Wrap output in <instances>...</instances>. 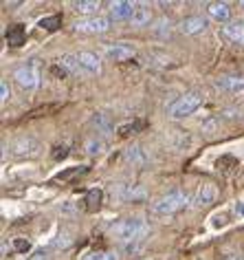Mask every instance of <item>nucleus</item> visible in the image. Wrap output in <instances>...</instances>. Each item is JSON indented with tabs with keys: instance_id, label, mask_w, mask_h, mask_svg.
<instances>
[{
	"instance_id": "f257e3e1",
	"label": "nucleus",
	"mask_w": 244,
	"mask_h": 260,
	"mask_svg": "<svg viewBox=\"0 0 244 260\" xmlns=\"http://www.w3.org/2000/svg\"><path fill=\"white\" fill-rule=\"evenodd\" d=\"M110 232L124 243H134V240H145L147 236V223L139 216L119 218L110 225Z\"/></svg>"
},
{
	"instance_id": "f03ea898",
	"label": "nucleus",
	"mask_w": 244,
	"mask_h": 260,
	"mask_svg": "<svg viewBox=\"0 0 244 260\" xmlns=\"http://www.w3.org/2000/svg\"><path fill=\"white\" fill-rule=\"evenodd\" d=\"M185 205H187V192H183V190L176 187V190L163 194L160 199L154 201L152 214H156V216H172V214L181 212Z\"/></svg>"
},
{
	"instance_id": "7ed1b4c3",
	"label": "nucleus",
	"mask_w": 244,
	"mask_h": 260,
	"mask_svg": "<svg viewBox=\"0 0 244 260\" xmlns=\"http://www.w3.org/2000/svg\"><path fill=\"white\" fill-rule=\"evenodd\" d=\"M205 104V93L202 90H189V93L181 95L178 100L170 106V117L172 119H183V117H189L191 113H196Z\"/></svg>"
},
{
	"instance_id": "20e7f679",
	"label": "nucleus",
	"mask_w": 244,
	"mask_h": 260,
	"mask_svg": "<svg viewBox=\"0 0 244 260\" xmlns=\"http://www.w3.org/2000/svg\"><path fill=\"white\" fill-rule=\"evenodd\" d=\"M14 80L18 82V86L24 90H33L40 84V62L37 60H29L22 67H18L14 71Z\"/></svg>"
},
{
	"instance_id": "39448f33",
	"label": "nucleus",
	"mask_w": 244,
	"mask_h": 260,
	"mask_svg": "<svg viewBox=\"0 0 244 260\" xmlns=\"http://www.w3.org/2000/svg\"><path fill=\"white\" fill-rule=\"evenodd\" d=\"M40 150H42L40 141L29 137V135H22V137L11 141V152L16 157H35V154H40Z\"/></svg>"
},
{
	"instance_id": "423d86ee",
	"label": "nucleus",
	"mask_w": 244,
	"mask_h": 260,
	"mask_svg": "<svg viewBox=\"0 0 244 260\" xmlns=\"http://www.w3.org/2000/svg\"><path fill=\"white\" fill-rule=\"evenodd\" d=\"M108 29H110V18L106 16H93L75 22V31L79 34H106Z\"/></svg>"
},
{
	"instance_id": "0eeeda50",
	"label": "nucleus",
	"mask_w": 244,
	"mask_h": 260,
	"mask_svg": "<svg viewBox=\"0 0 244 260\" xmlns=\"http://www.w3.org/2000/svg\"><path fill=\"white\" fill-rule=\"evenodd\" d=\"M216 88L222 90V93H229V95L242 93V90H244V75H240V73L220 75V77L216 80Z\"/></svg>"
},
{
	"instance_id": "6e6552de",
	"label": "nucleus",
	"mask_w": 244,
	"mask_h": 260,
	"mask_svg": "<svg viewBox=\"0 0 244 260\" xmlns=\"http://www.w3.org/2000/svg\"><path fill=\"white\" fill-rule=\"evenodd\" d=\"M104 55L110 62H126L130 57H134V47H130L126 42H112V44H106Z\"/></svg>"
},
{
	"instance_id": "1a4fd4ad",
	"label": "nucleus",
	"mask_w": 244,
	"mask_h": 260,
	"mask_svg": "<svg viewBox=\"0 0 244 260\" xmlns=\"http://www.w3.org/2000/svg\"><path fill=\"white\" fill-rule=\"evenodd\" d=\"M134 9H137V3H130V0H114L110 3V20H132Z\"/></svg>"
},
{
	"instance_id": "9d476101",
	"label": "nucleus",
	"mask_w": 244,
	"mask_h": 260,
	"mask_svg": "<svg viewBox=\"0 0 244 260\" xmlns=\"http://www.w3.org/2000/svg\"><path fill=\"white\" fill-rule=\"evenodd\" d=\"M77 60H79V67L84 73L88 75H99L101 73V57L93 51H79L77 53Z\"/></svg>"
},
{
	"instance_id": "9b49d317",
	"label": "nucleus",
	"mask_w": 244,
	"mask_h": 260,
	"mask_svg": "<svg viewBox=\"0 0 244 260\" xmlns=\"http://www.w3.org/2000/svg\"><path fill=\"white\" fill-rule=\"evenodd\" d=\"M205 29H207V18L205 16H187L181 20V24H178V31H181L183 36H194V34H200Z\"/></svg>"
},
{
	"instance_id": "f8f14e48",
	"label": "nucleus",
	"mask_w": 244,
	"mask_h": 260,
	"mask_svg": "<svg viewBox=\"0 0 244 260\" xmlns=\"http://www.w3.org/2000/svg\"><path fill=\"white\" fill-rule=\"evenodd\" d=\"M207 16L214 18L216 22L229 24L231 22V7H229V3H209L207 5Z\"/></svg>"
},
{
	"instance_id": "ddd939ff",
	"label": "nucleus",
	"mask_w": 244,
	"mask_h": 260,
	"mask_svg": "<svg viewBox=\"0 0 244 260\" xmlns=\"http://www.w3.org/2000/svg\"><path fill=\"white\" fill-rule=\"evenodd\" d=\"M222 36L233 44H244V20H231L222 27Z\"/></svg>"
},
{
	"instance_id": "4468645a",
	"label": "nucleus",
	"mask_w": 244,
	"mask_h": 260,
	"mask_svg": "<svg viewBox=\"0 0 244 260\" xmlns=\"http://www.w3.org/2000/svg\"><path fill=\"white\" fill-rule=\"evenodd\" d=\"M218 197V187L214 183H202L200 187H198V194H196V199H194V203L198 207H205V205H211L216 201Z\"/></svg>"
},
{
	"instance_id": "2eb2a0df",
	"label": "nucleus",
	"mask_w": 244,
	"mask_h": 260,
	"mask_svg": "<svg viewBox=\"0 0 244 260\" xmlns=\"http://www.w3.org/2000/svg\"><path fill=\"white\" fill-rule=\"evenodd\" d=\"M150 20H152V9H150V5L137 3V9H134V16H132L130 24H132V27H145V24H150Z\"/></svg>"
},
{
	"instance_id": "dca6fc26",
	"label": "nucleus",
	"mask_w": 244,
	"mask_h": 260,
	"mask_svg": "<svg viewBox=\"0 0 244 260\" xmlns=\"http://www.w3.org/2000/svg\"><path fill=\"white\" fill-rule=\"evenodd\" d=\"M101 7V3L99 0H79V3H73V9L77 11V14H82V16H95L97 14V9Z\"/></svg>"
},
{
	"instance_id": "f3484780",
	"label": "nucleus",
	"mask_w": 244,
	"mask_h": 260,
	"mask_svg": "<svg viewBox=\"0 0 244 260\" xmlns=\"http://www.w3.org/2000/svg\"><path fill=\"white\" fill-rule=\"evenodd\" d=\"M82 260H119L117 251H108V249H93V251H86Z\"/></svg>"
},
{
	"instance_id": "a211bd4d",
	"label": "nucleus",
	"mask_w": 244,
	"mask_h": 260,
	"mask_svg": "<svg viewBox=\"0 0 244 260\" xmlns=\"http://www.w3.org/2000/svg\"><path fill=\"white\" fill-rule=\"evenodd\" d=\"M7 42L11 44V47H20V44L24 42V27L22 24H16V27H11L7 31Z\"/></svg>"
},
{
	"instance_id": "6ab92c4d",
	"label": "nucleus",
	"mask_w": 244,
	"mask_h": 260,
	"mask_svg": "<svg viewBox=\"0 0 244 260\" xmlns=\"http://www.w3.org/2000/svg\"><path fill=\"white\" fill-rule=\"evenodd\" d=\"M60 67H62L64 71H68V73H79V71H82L79 60H77V55H62Z\"/></svg>"
},
{
	"instance_id": "aec40b11",
	"label": "nucleus",
	"mask_w": 244,
	"mask_h": 260,
	"mask_svg": "<svg viewBox=\"0 0 244 260\" xmlns=\"http://www.w3.org/2000/svg\"><path fill=\"white\" fill-rule=\"evenodd\" d=\"M86 152L88 154H99V152H104V141L97 139V137H91L86 141Z\"/></svg>"
},
{
	"instance_id": "412c9836",
	"label": "nucleus",
	"mask_w": 244,
	"mask_h": 260,
	"mask_svg": "<svg viewBox=\"0 0 244 260\" xmlns=\"http://www.w3.org/2000/svg\"><path fill=\"white\" fill-rule=\"evenodd\" d=\"M170 29H172V22H170V20H165V18H160V20L156 22V27H154V31H156L158 36H168V34H170Z\"/></svg>"
},
{
	"instance_id": "4be33fe9",
	"label": "nucleus",
	"mask_w": 244,
	"mask_h": 260,
	"mask_svg": "<svg viewBox=\"0 0 244 260\" xmlns=\"http://www.w3.org/2000/svg\"><path fill=\"white\" fill-rule=\"evenodd\" d=\"M57 24H60V16H51V18H44V20H40V27L49 29V31L57 29Z\"/></svg>"
},
{
	"instance_id": "5701e85b",
	"label": "nucleus",
	"mask_w": 244,
	"mask_h": 260,
	"mask_svg": "<svg viewBox=\"0 0 244 260\" xmlns=\"http://www.w3.org/2000/svg\"><path fill=\"white\" fill-rule=\"evenodd\" d=\"M9 97H11L9 82H7V80H3V82H0V100H3V102H9Z\"/></svg>"
},
{
	"instance_id": "b1692460",
	"label": "nucleus",
	"mask_w": 244,
	"mask_h": 260,
	"mask_svg": "<svg viewBox=\"0 0 244 260\" xmlns=\"http://www.w3.org/2000/svg\"><path fill=\"white\" fill-rule=\"evenodd\" d=\"M29 260H51V253L49 251H44V249H37L31 253V258Z\"/></svg>"
},
{
	"instance_id": "393cba45",
	"label": "nucleus",
	"mask_w": 244,
	"mask_h": 260,
	"mask_svg": "<svg viewBox=\"0 0 244 260\" xmlns=\"http://www.w3.org/2000/svg\"><path fill=\"white\" fill-rule=\"evenodd\" d=\"M29 240H16V249H20V251H27L29 249Z\"/></svg>"
},
{
	"instance_id": "a878e982",
	"label": "nucleus",
	"mask_w": 244,
	"mask_h": 260,
	"mask_svg": "<svg viewBox=\"0 0 244 260\" xmlns=\"http://www.w3.org/2000/svg\"><path fill=\"white\" fill-rule=\"evenodd\" d=\"M233 212H235L237 218L244 216V203H235V205H233Z\"/></svg>"
},
{
	"instance_id": "bb28decb",
	"label": "nucleus",
	"mask_w": 244,
	"mask_h": 260,
	"mask_svg": "<svg viewBox=\"0 0 244 260\" xmlns=\"http://www.w3.org/2000/svg\"><path fill=\"white\" fill-rule=\"evenodd\" d=\"M224 260H242V256H229V258H224Z\"/></svg>"
},
{
	"instance_id": "cd10ccee",
	"label": "nucleus",
	"mask_w": 244,
	"mask_h": 260,
	"mask_svg": "<svg viewBox=\"0 0 244 260\" xmlns=\"http://www.w3.org/2000/svg\"><path fill=\"white\" fill-rule=\"evenodd\" d=\"M237 5H240V7H244V3H237Z\"/></svg>"
},
{
	"instance_id": "c85d7f7f",
	"label": "nucleus",
	"mask_w": 244,
	"mask_h": 260,
	"mask_svg": "<svg viewBox=\"0 0 244 260\" xmlns=\"http://www.w3.org/2000/svg\"><path fill=\"white\" fill-rule=\"evenodd\" d=\"M242 115H244V108H242Z\"/></svg>"
},
{
	"instance_id": "c756f323",
	"label": "nucleus",
	"mask_w": 244,
	"mask_h": 260,
	"mask_svg": "<svg viewBox=\"0 0 244 260\" xmlns=\"http://www.w3.org/2000/svg\"><path fill=\"white\" fill-rule=\"evenodd\" d=\"M242 260H244V253H242Z\"/></svg>"
}]
</instances>
